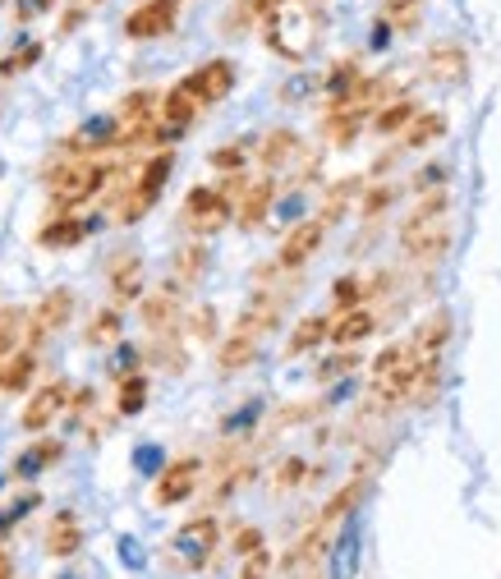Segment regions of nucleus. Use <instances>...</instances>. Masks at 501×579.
Listing matches in <instances>:
<instances>
[{"instance_id": "nucleus-14", "label": "nucleus", "mask_w": 501, "mask_h": 579, "mask_svg": "<svg viewBox=\"0 0 501 579\" xmlns=\"http://www.w3.org/2000/svg\"><path fill=\"white\" fill-rule=\"evenodd\" d=\"M424 78H433V84H442V88H460L469 78V51L451 37L433 42L424 51Z\"/></svg>"}, {"instance_id": "nucleus-23", "label": "nucleus", "mask_w": 501, "mask_h": 579, "mask_svg": "<svg viewBox=\"0 0 501 579\" xmlns=\"http://www.w3.org/2000/svg\"><path fill=\"white\" fill-rule=\"evenodd\" d=\"M363 124H368V111L359 107H336L323 116V139L327 148H350L359 134H363Z\"/></svg>"}, {"instance_id": "nucleus-6", "label": "nucleus", "mask_w": 501, "mask_h": 579, "mask_svg": "<svg viewBox=\"0 0 501 579\" xmlns=\"http://www.w3.org/2000/svg\"><path fill=\"white\" fill-rule=\"evenodd\" d=\"M235 84H240V65H235L230 56H217V61H203L198 69H189L179 78V88L189 92L198 107H217V101H226L235 92Z\"/></svg>"}, {"instance_id": "nucleus-26", "label": "nucleus", "mask_w": 501, "mask_h": 579, "mask_svg": "<svg viewBox=\"0 0 501 579\" xmlns=\"http://www.w3.org/2000/svg\"><path fill=\"white\" fill-rule=\"evenodd\" d=\"M37 378V350H14L10 359H0V391L10 396H23Z\"/></svg>"}, {"instance_id": "nucleus-49", "label": "nucleus", "mask_w": 501, "mask_h": 579, "mask_svg": "<svg viewBox=\"0 0 501 579\" xmlns=\"http://www.w3.org/2000/svg\"><path fill=\"white\" fill-rule=\"evenodd\" d=\"M258 414H262V405H258V401H253L249 409H240V414H230V418H226V424H221V437H240V433H244V428L253 424V418H258Z\"/></svg>"}, {"instance_id": "nucleus-46", "label": "nucleus", "mask_w": 501, "mask_h": 579, "mask_svg": "<svg viewBox=\"0 0 501 579\" xmlns=\"http://www.w3.org/2000/svg\"><path fill=\"white\" fill-rule=\"evenodd\" d=\"M235 579H272V551L262 547V551H253V557H240V575Z\"/></svg>"}, {"instance_id": "nucleus-36", "label": "nucleus", "mask_w": 501, "mask_h": 579, "mask_svg": "<svg viewBox=\"0 0 501 579\" xmlns=\"http://www.w3.org/2000/svg\"><path fill=\"white\" fill-rule=\"evenodd\" d=\"M23 327H29V308H0V359H10L14 350H23Z\"/></svg>"}, {"instance_id": "nucleus-15", "label": "nucleus", "mask_w": 501, "mask_h": 579, "mask_svg": "<svg viewBox=\"0 0 501 579\" xmlns=\"http://www.w3.org/2000/svg\"><path fill=\"white\" fill-rule=\"evenodd\" d=\"M272 207H276V175H249L244 194L235 198V226L258 230L262 221L272 217Z\"/></svg>"}, {"instance_id": "nucleus-28", "label": "nucleus", "mask_w": 501, "mask_h": 579, "mask_svg": "<svg viewBox=\"0 0 501 579\" xmlns=\"http://www.w3.org/2000/svg\"><path fill=\"white\" fill-rule=\"evenodd\" d=\"M446 340H451V313H446V308H437V313H428V318L414 327L410 346H414L418 354H442V346H446Z\"/></svg>"}, {"instance_id": "nucleus-29", "label": "nucleus", "mask_w": 501, "mask_h": 579, "mask_svg": "<svg viewBox=\"0 0 501 579\" xmlns=\"http://www.w3.org/2000/svg\"><path fill=\"white\" fill-rule=\"evenodd\" d=\"M446 129H451L446 111H418V116L405 124V143H401V148H433V143L446 139Z\"/></svg>"}, {"instance_id": "nucleus-11", "label": "nucleus", "mask_w": 501, "mask_h": 579, "mask_svg": "<svg viewBox=\"0 0 501 579\" xmlns=\"http://www.w3.org/2000/svg\"><path fill=\"white\" fill-rule=\"evenodd\" d=\"M323 240H327V226H323L318 217L295 221V226H290V234L281 240V249H276V262H272V267H276V272H290V276H295V272L304 267V262L323 249Z\"/></svg>"}, {"instance_id": "nucleus-39", "label": "nucleus", "mask_w": 501, "mask_h": 579, "mask_svg": "<svg viewBox=\"0 0 501 579\" xmlns=\"http://www.w3.org/2000/svg\"><path fill=\"white\" fill-rule=\"evenodd\" d=\"M355 368H359V350H336L327 363L313 368V382H318V386H331V382H340V378H350Z\"/></svg>"}, {"instance_id": "nucleus-13", "label": "nucleus", "mask_w": 501, "mask_h": 579, "mask_svg": "<svg viewBox=\"0 0 501 579\" xmlns=\"http://www.w3.org/2000/svg\"><path fill=\"white\" fill-rule=\"evenodd\" d=\"M139 313H143V327L152 331V336H166V331H179V323H184V290L179 285H156L152 295H143L139 299Z\"/></svg>"}, {"instance_id": "nucleus-10", "label": "nucleus", "mask_w": 501, "mask_h": 579, "mask_svg": "<svg viewBox=\"0 0 501 579\" xmlns=\"http://www.w3.org/2000/svg\"><path fill=\"white\" fill-rule=\"evenodd\" d=\"M111 148H120V120H116V111L111 116H92V120H84L74 129V134H65V143H61V156H97L101 152H111Z\"/></svg>"}, {"instance_id": "nucleus-2", "label": "nucleus", "mask_w": 501, "mask_h": 579, "mask_svg": "<svg viewBox=\"0 0 501 579\" xmlns=\"http://www.w3.org/2000/svg\"><path fill=\"white\" fill-rule=\"evenodd\" d=\"M111 175H116V166L92 162V156H61V162L46 166V175H42L46 194H51V212H74V207L92 203L111 184Z\"/></svg>"}, {"instance_id": "nucleus-41", "label": "nucleus", "mask_w": 501, "mask_h": 579, "mask_svg": "<svg viewBox=\"0 0 501 579\" xmlns=\"http://www.w3.org/2000/svg\"><path fill=\"white\" fill-rule=\"evenodd\" d=\"M184 336L213 346V340H217V308L213 304H198L194 313H184Z\"/></svg>"}, {"instance_id": "nucleus-48", "label": "nucleus", "mask_w": 501, "mask_h": 579, "mask_svg": "<svg viewBox=\"0 0 501 579\" xmlns=\"http://www.w3.org/2000/svg\"><path fill=\"white\" fill-rule=\"evenodd\" d=\"M446 175H451V171H446L442 162H433V166H424V171H418V179H414V189H418V194H433V189H446Z\"/></svg>"}, {"instance_id": "nucleus-33", "label": "nucleus", "mask_w": 501, "mask_h": 579, "mask_svg": "<svg viewBox=\"0 0 501 579\" xmlns=\"http://www.w3.org/2000/svg\"><path fill=\"white\" fill-rule=\"evenodd\" d=\"M148 378L143 373H129V378H120L116 382V414L120 418H134V414H143L148 409Z\"/></svg>"}, {"instance_id": "nucleus-4", "label": "nucleus", "mask_w": 501, "mask_h": 579, "mask_svg": "<svg viewBox=\"0 0 501 579\" xmlns=\"http://www.w3.org/2000/svg\"><path fill=\"white\" fill-rule=\"evenodd\" d=\"M179 221L194 240H213L226 226H235V207H230V198H221L217 184H194L179 203Z\"/></svg>"}, {"instance_id": "nucleus-21", "label": "nucleus", "mask_w": 501, "mask_h": 579, "mask_svg": "<svg viewBox=\"0 0 501 579\" xmlns=\"http://www.w3.org/2000/svg\"><path fill=\"white\" fill-rule=\"evenodd\" d=\"M207 262H213V253H207V244H203V240L175 249V258H171V285H179L184 295H189V290L207 276Z\"/></svg>"}, {"instance_id": "nucleus-45", "label": "nucleus", "mask_w": 501, "mask_h": 579, "mask_svg": "<svg viewBox=\"0 0 501 579\" xmlns=\"http://www.w3.org/2000/svg\"><path fill=\"white\" fill-rule=\"evenodd\" d=\"M235 557H253V551H262L268 547V538H262V529L258 524H240V529H235Z\"/></svg>"}, {"instance_id": "nucleus-43", "label": "nucleus", "mask_w": 501, "mask_h": 579, "mask_svg": "<svg viewBox=\"0 0 501 579\" xmlns=\"http://www.w3.org/2000/svg\"><path fill=\"white\" fill-rule=\"evenodd\" d=\"M42 42H23V46H14L10 56H0V78H14V74H23V69H33L37 61H42Z\"/></svg>"}, {"instance_id": "nucleus-27", "label": "nucleus", "mask_w": 501, "mask_h": 579, "mask_svg": "<svg viewBox=\"0 0 501 579\" xmlns=\"http://www.w3.org/2000/svg\"><path fill=\"white\" fill-rule=\"evenodd\" d=\"M359 189H363V179H359V175H355V179H336V184H327V194H323V203H318V221H323V226L346 221V212H350V203L359 198Z\"/></svg>"}, {"instance_id": "nucleus-40", "label": "nucleus", "mask_w": 501, "mask_h": 579, "mask_svg": "<svg viewBox=\"0 0 501 579\" xmlns=\"http://www.w3.org/2000/svg\"><path fill=\"white\" fill-rule=\"evenodd\" d=\"M308 479H313L308 460H304V456H285V460L276 465V473H272V488H276V492H295V488H304Z\"/></svg>"}, {"instance_id": "nucleus-3", "label": "nucleus", "mask_w": 501, "mask_h": 579, "mask_svg": "<svg viewBox=\"0 0 501 579\" xmlns=\"http://www.w3.org/2000/svg\"><path fill=\"white\" fill-rule=\"evenodd\" d=\"M171 171H175V152L171 148H156L148 162L129 175V184L111 198V217L120 221V226H134V221H143L148 212H152V203L166 194V184H171Z\"/></svg>"}, {"instance_id": "nucleus-37", "label": "nucleus", "mask_w": 501, "mask_h": 579, "mask_svg": "<svg viewBox=\"0 0 501 579\" xmlns=\"http://www.w3.org/2000/svg\"><path fill=\"white\" fill-rule=\"evenodd\" d=\"M395 194H401V189H395L391 179H373V184H368V194L359 198V217H363V221L386 217V212H391V203H395Z\"/></svg>"}, {"instance_id": "nucleus-18", "label": "nucleus", "mask_w": 501, "mask_h": 579, "mask_svg": "<svg viewBox=\"0 0 501 579\" xmlns=\"http://www.w3.org/2000/svg\"><path fill=\"white\" fill-rule=\"evenodd\" d=\"M92 234V221L84 217H74V212H51V221L37 230V249H51V253H61V249H78Z\"/></svg>"}, {"instance_id": "nucleus-22", "label": "nucleus", "mask_w": 501, "mask_h": 579, "mask_svg": "<svg viewBox=\"0 0 501 579\" xmlns=\"http://www.w3.org/2000/svg\"><path fill=\"white\" fill-rule=\"evenodd\" d=\"M61 456H65V441H56V437H37L33 446H23V451L14 456V479H37L42 469L61 465Z\"/></svg>"}, {"instance_id": "nucleus-44", "label": "nucleus", "mask_w": 501, "mask_h": 579, "mask_svg": "<svg viewBox=\"0 0 501 579\" xmlns=\"http://www.w3.org/2000/svg\"><path fill=\"white\" fill-rule=\"evenodd\" d=\"M331 304H336V313L363 308V281L359 276H336L331 281Z\"/></svg>"}, {"instance_id": "nucleus-47", "label": "nucleus", "mask_w": 501, "mask_h": 579, "mask_svg": "<svg viewBox=\"0 0 501 579\" xmlns=\"http://www.w3.org/2000/svg\"><path fill=\"white\" fill-rule=\"evenodd\" d=\"M61 0H14V19L19 23H33V19H42V14H51Z\"/></svg>"}, {"instance_id": "nucleus-19", "label": "nucleus", "mask_w": 501, "mask_h": 579, "mask_svg": "<svg viewBox=\"0 0 501 579\" xmlns=\"http://www.w3.org/2000/svg\"><path fill=\"white\" fill-rule=\"evenodd\" d=\"M107 281H111V304L116 308L143 299V258L139 253H116Z\"/></svg>"}, {"instance_id": "nucleus-12", "label": "nucleus", "mask_w": 501, "mask_h": 579, "mask_svg": "<svg viewBox=\"0 0 501 579\" xmlns=\"http://www.w3.org/2000/svg\"><path fill=\"white\" fill-rule=\"evenodd\" d=\"M69 382L65 378H56V382H42L37 391H29V405H23V414H19V424H23V433H46L51 424L61 418V409L69 405Z\"/></svg>"}, {"instance_id": "nucleus-51", "label": "nucleus", "mask_w": 501, "mask_h": 579, "mask_svg": "<svg viewBox=\"0 0 501 579\" xmlns=\"http://www.w3.org/2000/svg\"><path fill=\"white\" fill-rule=\"evenodd\" d=\"M308 6H323V0H308Z\"/></svg>"}, {"instance_id": "nucleus-42", "label": "nucleus", "mask_w": 501, "mask_h": 579, "mask_svg": "<svg viewBox=\"0 0 501 579\" xmlns=\"http://www.w3.org/2000/svg\"><path fill=\"white\" fill-rule=\"evenodd\" d=\"M249 152H253V143H226V148H213L207 152V162H213V171H221V175H235V171H244V162H249Z\"/></svg>"}, {"instance_id": "nucleus-34", "label": "nucleus", "mask_w": 501, "mask_h": 579, "mask_svg": "<svg viewBox=\"0 0 501 579\" xmlns=\"http://www.w3.org/2000/svg\"><path fill=\"white\" fill-rule=\"evenodd\" d=\"M148 363H152V368H162V373H184V340H179V331L152 336Z\"/></svg>"}, {"instance_id": "nucleus-32", "label": "nucleus", "mask_w": 501, "mask_h": 579, "mask_svg": "<svg viewBox=\"0 0 501 579\" xmlns=\"http://www.w3.org/2000/svg\"><path fill=\"white\" fill-rule=\"evenodd\" d=\"M437 386H442V354H424L414 368V382H410V405H433L437 401Z\"/></svg>"}, {"instance_id": "nucleus-1", "label": "nucleus", "mask_w": 501, "mask_h": 579, "mask_svg": "<svg viewBox=\"0 0 501 579\" xmlns=\"http://www.w3.org/2000/svg\"><path fill=\"white\" fill-rule=\"evenodd\" d=\"M258 23H262L268 51L281 56L285 65H304L323 37V14H318V6H308V0H272Z\"/></svg>"}, {"instance_id": "nucleus-8", "label": "nucleus", "mask_w": 501, "mask_h": 579, "mask_svg": "<svg viewBox=\"0 0 501 579\" xmlns=\"http://www.w3.org/2000/svg\"><path fill=\"white\" fill-rule=\"evenodd\" d=\"M74 318V290H46L37 308H29V327H23V350H37L46 336H56Z\"/></svg>"}, {"instance_id": "nucleus-24", "label": "nucleus", "mask_w": 501, "mask_h": 579, "mask_svg": "<svg viewBox=\"0 0 501 579\" xmlns=\"http://www.w3.org/2000/svg\"><path fill=\"white\" fill-rule=\"evenodd\" d=\"M418 116V101L410 97V92H401V97H391V101H382V107L368 116V124L378 129L382 139H395V134H405V124Z\"/></svg>"}, {"instance_id": "nucleus-7", "label": "nucleus", "mask_w": 501, "mask_h": 579, "mask_svg": "<svg viewBox=\"0 0 501 579\" xmlns=\"http://www.w3.org/2000/svg\"><path fill=\"white\" fill-rule=\"evenodd\" d=\"M203 460L198 456H179V460H171V465H162L156 469V483H152V502L156 506H184L189 496L198 492V483H203Z\"/></svg>"}, {"instance_id": "nucleus-9", "label": "nucleus", "mask_w": 501, "mask_h": 579, "mask_svg": "<svg viewBox=\"0 0 501 579\" xmlns=\"http://www.w3.org/2000/svg\"><path fill=\"white\" fill-rule=\"evenodd\" d=\"M179 23V0H143L124 14V37L129 42H156Z\"/></svg>"}, {"instance_id": "nucleus-16", "label": "nucleus", "mask_w": 501, "mask_h": 579, "mask_svg": "<svg viewBox=\"0 0 501 579\" xmlns=\"http://www.w3.org/2000/svg\"><path fill=\"white\" fill-rule=\"evenodd\" d=\"M253 152H258V166L268 171V175H276V171H285L304 152V139L295 134V129H268V134L253 143Z\"/></svg>"}, {"instance_id": "nucleus-25", "label": "nucleus", "mask_w": 501, "mask_h": 579, "mask_svg": "<svg viewBox=\"0 0 501 579\" xmlns=\"http://www.w3.org/2000/svg\"><path fill=\"white\" fill-rule=\"evenodd\" d=\"M258 336H244V331H230L221 346H217V373H244V368L258 359Z\"/></svg>"}, {"instance_id": "nucleus-20", "label": "nucleus", "mask_w": 501, "mask_h": 579, "mask_svg": "<svg viewBox=\"0 0 501 579\" xmlns=\"http://www.w3.org/2000/svg\"><path fill=\"white\" fill-rule=\"evenodd\" d=\"M382 323H378V313H368V308H346V313H336L331 318V331L327 340H336L340 350H355L363 336H373Z\"/></svg>"}, {"instance_id": "nucleus-38", "label": "nucleus", "mask_w": 501, "mask_h": 579, "mask_svg": "<svg viewBox=\"0 0 501 579\" xmlns=\"http://www.w3.org/2000/svg\"><path fill=\"white\" fill-rule=\"evenodd\" d=\"M355 561H359V543H355V524H346L331 547V579H350L355 575Z\"/></svg>"}, {"instance_id": "nucleus-50", "label": "nucleus", "mask_w": 501, "mask_h": 579, "mask_svg": "<svg viewBox=\"0 0 501 579\" xmlns=\"http://www.w3.org/2000/svg\"><path fill=\"white\" fill-rule=\"evenodd\" d=\"M139 363H143V354H139L134 346H120V363H111L116 382H120V378H129V373H139Z\"/></svg>"}, {"instance_id": "nucleus-35", "label": "nucleus", "mask_w": 501, "mask_h": 579, "mask_svg": "<svg viewBox=\"0 0 501 579\" xmlns=\"http://www.w3.org/2000/svg\"><path fill=\"white\" fill-rule=\"evenodd\" d=\"M424 6L428 0H382V23L395 33H414L418 19H424Z\"/></svg>"}, {"instance_id": "nucleus-30", "label": "nucleus", "mask_w": 501, "mask_h": 579, "mask_svg": "<svg viewBox=\"0 0 501 579\" xmlns=\"http://www.w3.org/2000/svg\"><path fill=\"white\" fill-rule=\"evenodd\" d=\"M120 336H124V318H120V308H116V304H107V308H97V313H92V323L84 327V346L107 350V346H116Z\"/></svg>"}, {"instance_id": "nucleus-5", "label": "nucleus", "mask_w": 501, "mask_h": 579, "mask_svg": "<svg viewBox=\"0 0 501 579\" xmlns=\"http://www.w3.org/2000/svg\"><path fill=\"white\" fill-rule=\"evenodd\" d=\"M221 543V520L207 511V515H194L189 524H179L175 538H171V551H175V566L184 570H203L213 561V551Z\"/></svg>"}, {"instance_id": "nucleus-31", "label": "nucleus", "mask_w": 501, "mask_h": 579, "mask_svg": "<svg viewBox=\"0 0 501 579\" xmlns=\"http://www.w3.org/2000/svg\"><path fill=\"white\" fill-rule=\"evenodd\" d=\"M327 331H331V318H299L295 327H290V340H285V354L290 359H299V354H308V350H318L323 340H327Z\"/></svg>"}, {"instance_id": "nucleus-17", "label": "nucleus", "mask_w": 501, "mask_h": 579, "mask_svg": "<svg viewBox=\"0 0 501 579\" xmlns=\"http://www.w3.org/2000/svg\"><path fill=\"white\" fill-rule=\"evenodd\" d=\"M42 547H46V557H56V561H65V557H74L78 547H84V520H78V511H56L46 520V538H42Z\"/></svg>"}]
</instances>
